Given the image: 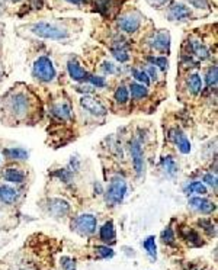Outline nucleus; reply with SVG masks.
Segmentation results:
<instances>
[{
    "label": "nucleus",
    "instance_id": "nucleus-1",
    "mask_svg": "<svg viewBox=\"0 0 218 270\" xmlns=\"http://www.w3.org/2000/svg\"><path fill=\"white\" fill-rule=\"evenodd\" d=\"M22 32L34 35L38 40L56 42H67L73 40L80 32V24L77 21H51V19H41L31 24L22 25L19 28Z\"/></svg>",
    "mask_w": 218,
    "mask_h": 270
},
{
    "label": "nucleus",
    "instance_id": "nucleus-40",
    "mask_svg": "<svg viewBox=\"0 0 218 270\" xmlns=\"http://www.w3.org/2000/svg\"><path fill=\"white\" fill-rule=\"evenodd\" d=\"M202 183L211 186L214 190H217V176L212 174V173H207V174L204 176V179H202Z\"/></svg>",
    "mask_w": 218,
    "mask_h": 270
},
{
    "label": "nucleus",
    "instance_id": "nucleus-15",
    "mask_svg": "<svg viewBox=\"0 0 218 270\" xmlns=\"http://www.w3.org/2000/svg\"><path fill=\"white\" fill-rule=\"evenodd\" d=\"M70 211V205L66 202L64 199H60V197H52L48 201V212L54 217H64L67 215Z\"/></svg>",
    "mask_w": 218,
    "mask_h": 270
},
{
    "label": "nucleus",
    "instance_id": "nucleus-13",
    "mask_svg": "<svg viewBox=\"0 0 218 270\" xmlns=\"http://www.w3.org/2000/svg\"><path fill=\"white\" fill-rule=\"evenodd\" d=\"M188 204L196 212L204 213V215H210L215 211V204L204 196H192L188 201Z\"/></svg>",
    "mask_w": 218,
    "mask_h": 270
},
{
    "label": "nucleus",
    "instance_id": "nucleus-32",
    "mask_svg": "<svg viewBox=\"0 0 218 270\" xmlns=\"http://www.w3.org/2000/svg\"><path fill=\"white\" fill-rule=\"evenodd\" d=\"M52 115L59 119H68L71 116V109L68 105H57L52 107Z\"/></svg>",
    "mask_w": 218,
    "mask_h": 270
},
{
    "label": "nucleus",
    "instance_id": "nucleus-14",
    "mask_svg": "<svg viewBox=\"0 0 218 270\" xmlns=\"http://www.w3.org/2000/svg\"><path fill=\"white\" fill-rule=\"evenodd\" d=\"M170 139L176 144L177 150L182 153V154H189L191 153V141L189 138L185 135L184 131H180L179 128H175L170 131Z\"/></svg>",
    "mask_w": 218,
    "mask_h": 270
},
{
    "label": "nucleus",
    "instance_id": "nucleus-42",
    "mask_svg": "<svg viewBox=\"0 0 218 270\" xmlns=\"http://www.w3.org/2000/svg\"><path fill=\"white\" fill-rule=\"evenodd\" d=\"M101 68L103 70V73H106V74L115 73V66H114V63H112V61H103V63H102Z\"/></svg>",
    "mask_w": 218,
    "mask_h": 270
},
{
    "label": "nucleus",
    "instance_id": "nucleus-19",
    "mask_svg": "<svg viewBox=\"0 0 218 270\" xmlns=\"http://www.w3.org/2000/svg\"><path fill=\"white\" fill-rule=\"evenodd\" d=\"M180 237L184 238L185 241H186L189 246L192 247L202 246L201 237H199V234H198L195 229L188 228V227H182V229H180Z\"/></svg>",
    "mask_w": 218,
    "mask_h": 270
},
{
    "label": "nucleus",
    "instance_id": "nucleus-12",
    "mask_svg": "<svg viewBox=\"0 0 218 270\" xmlns=\"http://www.w3.org/2000/svg\"><path fill=\"white\" fill-rule=\"evenodd\" d=\"M67 71H68V76H70V79H71L73 82H77V83L86 82L87 77H89V73H87L86 68L77 61V58L76 57H71L67 61Z\"/></svg>",
    "mask_w": 218,
    "mask_h": 270
},
{
    "label": "nucleus",
    "instance_id": "nucleus-10",
    "mask_svg": "<svg viewBox=\"0 0 218 270\" xmlns=\"http://www.w3.org/2000/svg\"><path fill=\"white\" fill-rule=\"evenodd\" d=\"M130 154H131V160H133V166H134V170L137 173V176H143L144 173V153L143 147H141V142L138 139H131L130 141Z\"/></svg>",
    "mask_w": 218,
    "mask_h": 270
},
{
    "label": "nucleus",
    "instance_id": "nucleus-24",
    "mask_svg": "<svg viewBox=\"0 0 218 270\" xmlns=\"http://www.w3.org/2000/svg\"><path fill=\"white\" fill-rule=\"evenodd\" d=\"M146 60H147L149 64L154 66L156 68H159L160 71H165V73H166L169 70L168 56H153V54H150V56L146 57Z\"/></svg>",
    "mask_w": 218,
    "mask_h": 270
},
{
    "label": "nucleus",
    "instance_id": "nucleus-22",
    "mask_svg": "<svg viewBox=\"0 0 218 270\" xmlns=\"http://www.w3.org/2000/svg\"><path fill=\"white\" fill-rule=\"evenodd\" d=\"M128 92L131 93V98L135 99V100H141V99L149 96V89H147V86H144L141 83H137V82L130 83Z\"/></svg>",
    "mask_w": 218,
    "mask_h": 270
},
{
    "label": "nucleus",
    "instance_id": "nucleus-17",
    "mask_svg": "<svg viewBox=\"0 0 218 270\" xmlns=\"http://www.w3.org/2000/svg\"><path fill=\"white\" fill-rule=\"evenodd\" d=\"M93 6H95V10L99 12L102 16L108 17L111 16L112 10L117 9V3L115 0H95Z\"/></svg>",
    "mask_w": 218,
    "mask_h": 270
},
{
    "label": "nucleus",
    "instance_id": "nucleus-16",
    "mask_svg": "<svg viewBox=\"0 0 218 270\" xmlns=\"http://www.w3.org/2000/svg\"><path fill=\"white\" fill-rule=\"evenodd\" d=\"M99 237L103 243L106 244H114L115 240H117V234H115V227H114V222L108 221L102 225L101 231H99Z\"/></svg>",
    "mask_w": 218,
    "mask_h": 270
},
{
    "label": "nucleus",
    "instance_id": "nucleus-3",
    "mask_svg": "<svg viewBox=\"0 0 218 270\" xmlns=\"http://www.w3.org/2000/svg\"><path fill=\"white\" fill-rule=\"evenodd\" d=\"M144 16L135 9L122 12L119 16L117 17V26L119 29V32L125 33V35H134L140 29L143 25Z\"/></svg>",
    "mask_w": 218,
    "mask_h": 270
},
{
    "label": "nucleus",
    "instance_id": "nucleus-35",
    "mask_svg": "<svg viewBox=\"0 0 218 270\" xmlns=\"http://www.w3.org/2000/svg\"><path fill=\"white\" fill-rule=\"evenodd\" d=\"M86 82L90 83L93 87H96V89L106 87V84H108L105 77H101V76H95V74H89V77H87V80H86Z\"/></svg>",
    "mask_w": 218,
    "mask_h": 270
},
{
    "label": "nucleus",
    "instance_id": "nucleus-28",
    "mask_svg": "<svg viewBox=\"0 0 218 270\" xmlns=\"http://www.w3.org/2000/svg\"><path fill=\"white\" fill-rule=\"evenodd\" d=\"M143 247L144 250L147 251V254L150 256L151 260L156 262V259H157V246H156V238H154V236H149V237L146 238L143 241Z\"/></svg>",
    "mask_w": 218,
    "mask_h": 270
},
{
    "label": "nucleus",
    "instance_id": "nucleus-9",
    "mask_svg": "<svg viewBox=\"0 0 218 270\" xmlns=\"http://www.w3.org/2000/svg\"><path fill=\"white\" fill-rule=\"evenodd\" d=\"M96 225H98V220L92 213H82L76 217L75 221L71 222V228L82 236H92L96 231Z\"/></svg>",
    "mask_w": 218,
    "mask_h": 270
},
{
    "label": "nucleus",
    "instance_id": "nucleus-26",
    "mask_svg": "<svg viewBox=\"0 0 218 270\" xmlns=\"http://www.w3.org/2000/svg\"><path fill=\"white\" fill-rule=\"evenodd\" d=\"M3 156L9 158V160H26L28 158V151L25 148L21 147H10L3 150Z\"/></svg>",
    "mask_w": 218,
    "mask_h": 270
},
{
    "label": "nucleus",
    "instance_id": "nucleus-31",
    "mask_svg": "<svg viewBox=\"0 0 218 270\" xmlns=\"http://www.w3.org/2000/svg\"><path fill=\"white\" fill-rule=\"evenodd\" d=\"M114 98H115L117 103H119V105H125V103H128V100H130V92H128V87L122 86V84L118 86L117 90H115Z\"/></svg>",
    "mask_w": 218,
    "mask_h": 270
},
{
    "label": "nucleus",
    "instance_id": "nucleus-43",
    "mask_svg": "<svg viewBox=\"0 0 218 270\" xmlns=\"http://www.w3.org/2000/svg\"><path fill=\"white\" fill-rule=\"evenodd\" d=\"M63 2L68 3L70 6H76V8H83L89 3V0H63Z\"/></svg>",
    "mask_w": 218,
    "mask_h": 270
},
{
    "label": "nucleus",
    "instance_id": "nucleus-37",
    "mask_svg": "<svg viewBox=\"0 0 218 270\" xmlns=\"http://www.w3.org/2000/svg\"><path fill=\"white\" fill-rule=\"evenodd\" d=\"M198 224L201 225V228H204V231H207L210 236H215V224H212L211 220L208 218H202L198 221Z\"/></svg>",
    "mask_w": 218,
    "mask_h": 270
},
{
    "label": "nucleus",
    "instance_id": "nucleus-44",
    "mask_svg": "<svg viewBox=\"0 0 218 270\" xmlns=\"http://www.w3.org/2000/svg\"><path fill=\"white\" fill-rule=\"evenodd\" d=\"M12 3H19V2H22V0H10Z\"/></svg>",
    "mask_w": 218,
    "mask_h": 270
},
{
    "label": "nucleus",
    "instance_id": "nucleus-41",
    "mask_svg": "<svg viewBox=\"0 0 218 270\" xmlns=\"http://www.w3.org/2000/svg\"><path fill=\"white\" fill-rule=\"evenodd\" d=\"M61 267L64 270H76V262L71 259V257H67V256H63L61 257Z\"/></svg>",
    "mask_w": 218,
    "mask_h": 270
},
{
    "label": "nucleus",
    "instance_id": "nucleus-11",
    "mask_svg": "<svg viewBox=\"0 0 218 270\" xmlns=\"http://www.w3.org/2000/svg\"><path fill=\"white\" fill-rule=\"evenodd\" d=\"M80 105H82L84 111H87L89 114H92L96 118H103V116L108 115V109L105 107V105L102 103L99 99L93 98L90 95L83 96L80 99Z\"/></svg>",
    "mask_w": 218,
    "mask_h": 270
},
{
    "label": "nucleus",
    "instance_id": "nucleus-21",
    "mask_svg": "<svg viewBox=\"0 0 218 270\" xmlns=\"http://www.w3.org/2000/svg\"><path fill=\"white\" fill-rule=\"evenodd\" d=\"M161 167H163V172L166 173V176L169 177H175L179 173V166L172 156H165L161 158Z\"/></svg>",
    "mask_w": 218,
    "mask_h": 270
},
{
    "label": "nucleus",
    "instance_id": "nucleus-34",
    "mask_svg": "<svg viewBox=\"0 0 218 270\" xmlns=\"http://www.w3.org/2000/svg\"><path fill=\"white\" fill-rule=\"evenodd\" d=\"M133 77L137 80V83H141L144 86H149L151 83L149 76L146 74L143 68H133Z\"/></svg>",
    "mask_w": 218,
    "mask_h": 270
},
{
    "label": "nucleus",
    "instance_id": "nucleus-33",
    "mask_svg": "<svg viewBox=\"0 0 218 270\" xmlns=\"http://www.w3.org/2000/svg\"><path fill=\"white\" fill-rule=\"evenodd\" d=\"M160 237H161V241H163L165 244H168V246H175L176 237H175V232H173V229L170 228V227H166V228L163 229L161 234H160Z\"/></svg>",
    "mask_w": 218,
    "mask_h": 270
},
{
    "label": "nucleus",
    "instance_id": "nucleus-27",
    "mask_svg": "<svg viewBox=\"0 0 218 270\" xmlns=\"http://www.w3.org/2000/svg\"><path fill=\"white\" fill-rule=\"evenodd\" d=\"M185 3L192 9L193 12L195 10H199V12H205L208 13L212 10V3L211 0H184Z\"/></svg>",
    "mask_w": 218,
    "mask_h": 270
},
{
    "label": "nucleus",
    "instance_id": "nucleus-29",
    "mask_svg": "<svg viewBox=\"0 0 218 270\" xmlns=\"http://www.w3.org/2000/svg\"><path fill=\"white\" fill-rule=\"evenodd\" d=\"M111 54L121 64L130 61V52H128V49L125 47H111Z\"/></svg>",
    "mask_w": 218,
    "mask_h": 270
},
{
    "label": "nucleus",
    "instance_id": "nucleus-6",
    "mask_svg": "<svg viewBox=\"0 0 218 270\" xmlns=\"http://www.w3.org/2000/svg\"><path fill=\"white\" fill-rule=\"evenodd\" d=\"M166 19L173 24H185L193 21L195 12L185 2H172L166 8Z\"/></svg>",
    "mask_w": 218,
    "mask_h": 270
},
{
    "label": "nucleus",
    "instance_id": "nucleus-7",
    "mask_svg": "<svg viewBox=\"0 0 218 270\" xmlns=\"http://www.w3.org/2000/svg\"><path fill=\"white\" fill-rule=\"evenodd\" d=\"M185 57L192 58L196 63H202L211 58V49L198 38H189L184 44V54Z\"/></svg>",
    "mask_w": 218,
    "mask_h": 270
},
{
    "label": "nucleus",
    "instance_id": "nucleus-8",
    "mask_svg": "<svg viewBox=\"0 0 218 270\" xmlns=\"http://www.w3.org/2000/svg\"><path fill=\"white\" fill-rule=\"evenodd\" d=\"M146 45L150 48L153 52L157 54H166L170 52V33L166 29H159L150 33L146 40Z\"/></svg>",
    "mask_w": 218,
    "mask_h": 270
},
{
    "label": "nucleus",
    "instance_id": "nucleus-30",
    "mask_svg": "<svg viewBox=\"0 0 218 270\" xmlns=\"http://www.w3.org/2000/svg\"><path fill=\"white\" fill-rule=\"evenodd\" d=\"M218 77V68L215 64H212V66L207 70V73H205V82H207V86L208 87H217V79Z\"/></svg>",
    "mask_w": 218,
    "mask_h": 270
},
{
    "label": "nucleus",
    "instance_id": "nucleus-45",
    "mask_svg": "<svg viewBox=\"0 0 218 270\" xmlns=\"http://www.w3.org/2000/svg\"><path fill=\"white\" fill-rule=\"evenodd\" d=\"M192 270H202V269H192Z\"/></svg>",
    "mask_w": 218,
    "mask_h": 270
},
{
    "label": "nucleus",
    "instance_id": "nucleus-2",
    "mask_svg": "<svg viewBox=\"0 0 218 270\" xmlns=\"http://www.w3.org/2000/svg\"><path fill=\"white\" fill-rule=\"evenodd\" d=\"M6 111L13 118H24L31 111V100L24 92H10L5 98Z\"/></svg>",
    "mask_w": 218,
    "mask_h": 270
},
{
    "label": "nucleus",
    "instance_id": "nucleus-5",
    "mask_svg": "<svg viewBox=\"0 0 218 270\" xmlns=\"http://www.w3.org/2000/svg\"><path fill=\"white\" fill-rule=\"evenodd\" d=\"M126 190H128V185H126L124 177H119V176L112 177L109 182L108 189L105 192V202L109 206H117L124 201Z\"/></svg>",
    "mask_w": 218,
    "mask_h": 270
},
{
    "label": "nucleus",
    "instance_id": "nucleus-39",
    "mask_svg": "<svg viewBox=\"0 0 218 270\" xmlns=\"http://www.w3.org/2000/svg\"><path fill=\"white\" fill-rule=\"evenodd\" d=\"M149 5H150L151 8L153 9H157V10H160V9H166L173 2V0H146Z\"/></svg>",
    "mask_w": 218,
    "mask_h": 270
},
{
    "label": "nucleus",
    "instance_id": "nucleus-4",
    "mask_svg": "<svg viewBox=\"0 0 218 270\" xmlns=\"http://www.w3.org/2000/svg\"><path fill=\"white\" fill-rule=\"evenodd\" d=\"M32 76L34 79L42 83H51L57 77V70L48 56H40L34 61L32 66Z\"/></svg>",
    "mask_w": 218,
    "mask_h": 270
},
{
    "label": "nucleus",
    "instance_id": "nucleus-38",
    "mask_svg": "<svg viewBox=\"0 0 218 270\" xmlns=\"http://www.w3.org/2000/svg\"><path fill=\"white\" fill-rule=\"evenodd\" d=\"M146 74L149 76V79H150V82H159V68H156L154 66H151V64H146Z\"/></svg>",
    "mask_w": 218,
    "mask_h": 270
},
{
    "label": "nucleus",
    "instance_id": "nucleus-25",
    "mask_svg": "<svg viewBox=\"0 0 218 270\" xmlns=\"http://www.w3.org/2000/svg\"><path fill=\"white\" fill-rule=\"evenodd\" d=\"M186 195H198V196H205L208 193L207 186L202 182H191L184 188Z\"/></svg>",
    "mask_w": 218,
    "mask_h": 270
},
{
    "label": "nucleus",
    "instance_id": "nucleus-20",
    "mask_svg": "<svg viewBox=\"0 0 218 270\" xmlns=\"http://www.w3.org/2000/svg\"><path fill=\"white\" fill-rule=\"evenodd\" d=\"M188 89L192 93L193 96L199 95L202 92V87H204V80H202L201 74L198 73H191L188 76Z\"/></svg>",
    "mask_w": 218,
    "mask_h": 270
},
{
    "label": "nucleus",
    "instance_id": "nucleus-36",
    "mask_svg": "<svg viewBox=\"0 0 218 270\" xmlns=\"http://www.w3.org/2000/svg\"><path fill=\"white\" fill-rule=\"evenodd\" d=\"M95 253L101 259H111L114 256V250L108 246H96L95 247Z\"/></svg>",
    "mask_w": 218,
    "mask_h": 270
},
{
    "label": "nucleus",
    "instance_id": "nucleus-18",
    "mask_svg": "<svg viewBox=\"0 0 218 270\" xmlns=\"http://www.w3.org/2000/svg\"><path fill=\"white\" fill-rule=\"evenodd\" d=\"M16 199H17L16 189L12 188L10 185H2V186H0V202L12 205L16 202Z\"/></svg>",
    "mask_w": 218,
    "mask_h": 270
},
{
    "label": "nucleus",
    "instance_id": "nucleus-23",
    "mask_svg": "<svg viewBox=\"0 0 218 270\" xmlns=\"http://www.w3.org/2000/svg\"><path fill=\"white\" fill-rule=\"evenodd\" d=\"M3 177H5L6 182L15 183V185H21L25 180V173L22 172L21 169L10 167V169H6V172L3 173Z\"/></svg>",
    "mask_w": 218,
    "mask_h": 270
}]
</instances>
